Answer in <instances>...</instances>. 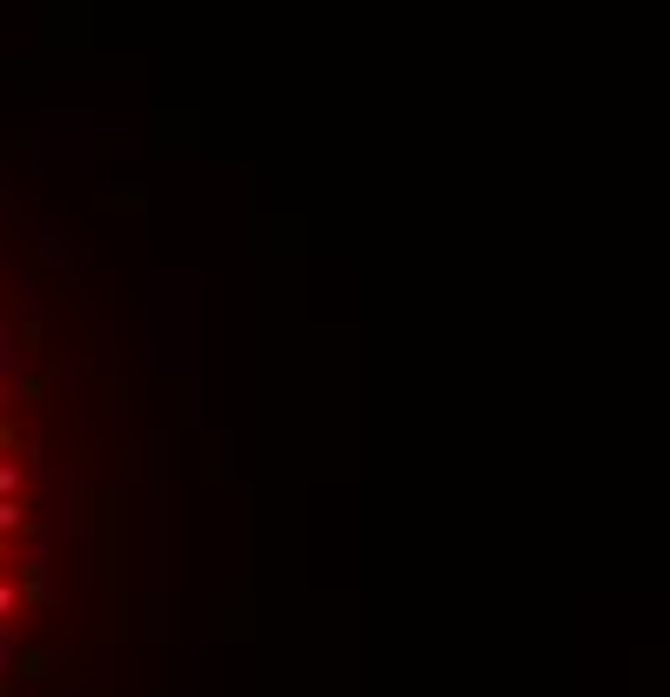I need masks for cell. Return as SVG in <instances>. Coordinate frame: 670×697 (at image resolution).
I'll use <instances>...</instances> for the list:
<instances>
[{"label": "cell", "mask_w": 670, "mask_h": 697, "mask_svg": "<svg viewBox=\"0 0 670 697\" xmlns=\"http://www.w3.org/2000/svg\"><path fill=\"white\" fill-rule=\"evenodd\" d=\"M95 261L0 168V697H88L121 597L115 329Z\"/></svg>", "instance_id": "6da1fadb"}]
</instances>
